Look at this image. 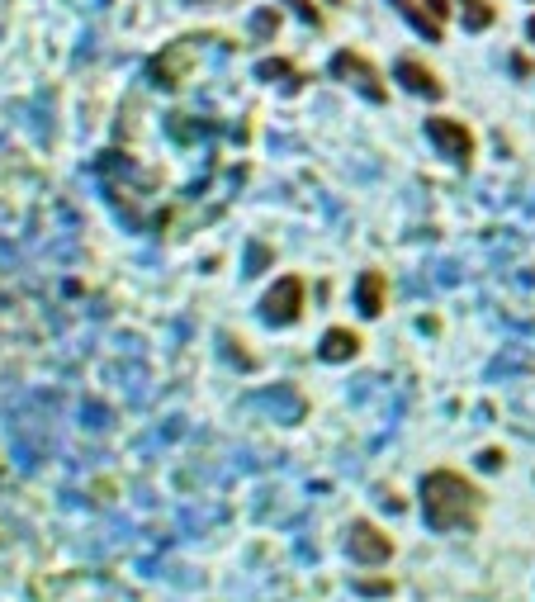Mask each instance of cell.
<instances>
[{
    "instance_id": "4",
    "label": "cell",
    "mask_w": 535,
    "mask_h": 602,
    "mask_svg": "<svg viewBox=\"0 0 535 602\" xmlns=\"http://www.w3.org/2000/svg\"><path fill=\"white\" fill-rule=\"evenodd\" d=\"M195 38H176L171 48H161L152 62H147V76H152V86H166V91H176L180 81L190 76V67H195Z\"/></svg>"
},
{
    "instance_id": "17",
    "label": "cell",
    "mask_w": 535,
    "mask_h": 602,
    "mask_svg": "<svg viewBox=\"0 0 535 602\" xmlns=\"http://www.w3.org/2000/svg\"><path fill=\"white\" fill-rule=\"evenodd\" d=\"M327 5H346V0H327Z\"/></svg>"
},
{
    "instance_id": "10",
    "label": "cell",
    "mask_w": 535,
    "mask_h": 602,
    "mask_svg": "<svg viewBox=\"0 0 535 602\" xmlns=\"http://www.w3.org/2000/svg\"><path fill=\"white\" fill-rule=\"evenodd\" d=\"M356 304H360L365 318H379V313H384V275H379V271L360 275V280H356Z\"/></svg>"
},
{
    "instance_id": "8",
    "label": "cell",
    "mask_w": 535,
    "mask_h": 602,
    "mask_svg": "<svg viewBox=\"0 0 535 602\" xmlns=\"http://www.w3.org/2000/svg\"><path fill=\"white\" fill-rule=\"evenodd\" d=\"M393 10H398V15L408 19L412 29H417V34L422 38H431V43H441V34H446V24H441V19L431 15L427 10V0H389Z\"/></svg>"
},
{
    "instance_id": "5",
    "label": "cell",
    "mask_w": 535,
    "mask_h": 602,
    "mask_svg": "<svg viewBox=\"0 0 535 602\" xmlns=\"http://www.w3.org/2000/svg\"><path fill=\"white\" fill-rule=\"evenodd\" d=\"M427 138L436 143V152H441V157H450L455 166H469V162H474V133H469L460 119L431 114V119H427Z\"/></svg>"
},
{
    "instance_id": "7",
    "label": "cell",
    "mask_w": 535,
    "mask_h": 602,
    "mask_svg": "<svg viewBox=\"0 0 535 602\" xmlns=\"http://www.w3.org/2000/svg\"><path fill=\"white\" fill-rule=\"evenodd\" d=\"M346 550H351L356 565H384V560L393 555V541L379 527H370V522H356L351 536H346Z\"/></svg>"
},
{
    "instance_id": "3",
    "label": "cell",
    "mask_w": 535,
    "mask_h": 602,
    "mask_svg": "<svg viewBox=\"0 0 535 602\" xmlns=\"http://www.w3.org/2000/svg\"><path fill=\"white\" fill-rule=\"evenodd\" d=\"M261 318H266L270 328H289V323H299L304 318V280L299 275H285V280H275L261 299Z\"/></svg>"
},
{
    "instance_id": "2",
    "label": "cell",
    "mask_w": 535,
    "mask_h": 602,
    "mask_svg": "<svg viewBox=\"0 0 535 602\" xmlns=\"http://www.w3.org/2000/svg\"><path fill=\"white\" fill-rule=\"evenodd\" d=\"M332 76H337V81H346V86H356V91L365 95V100H375V105H384V100H389V86H384L379 67L365 53H356V48H341V53L332 57Z\"/></svg>"
},
{
    "instance_id": "14",
    "label": "cell",
    "mask_w": 535,
    "mask_h": 602,
    "mask_svg": "<svg viewBox=\"0 0 535 602\" xmlns=\"http://www.w3.org/2000/svg\"><path fill=\"white\" fill-rule=\"evenodd\" d=\"M275 29H280V15H275V10H256V15H251V34L256 38L275 34Z\"/></svg>"
},
{
    "instance_id": "9",
    "label": "cell",
    "mask_w": 535,
    "mask_h": 602,
    "mask_svg": "<svg viewBox=\"0 0 535 602\" xmlns=\"http://www.w3.org/2000/svg\"><path fill=\"white\" fill-rule=\"evenodd\" d=\"M322 361H351V356H360V337L351 328H332L327 337H322V347H318Z\"/></svg>"
},
{
    "instance_id": "15",
    "label": "cell",
    "mask_w": 535,
    "mask_h": 602,
    "mask_svg": "<svg viewBox=\"0 0 535 602\" xmlns=\"http://www.w3.org/2000/svg\"><path fill=\"white\" fill-rule=\"evenodd\" d=\"M479 465H483V470H498V465H502V451H483Z\"/></svg>"
},
{
    "instance_id": "16",
    "label": "cell",
    "mask_w": 535,
    "mask_h": 602,
    "mask_svg": "<svg viewBox=\"0 0 535 602\" xmlns=\"http://www.w3.org/2000/svg\"><path fill=\"white\" fill-rule=\"evenodd\" d=\"M526 38H531V43H535V15L526 19Z\"/></svg>"
},
{
    "instance_id": "12",
    "label": "cell",
    "mask_w": 535,
    "mask_h": 602,
    "mask_svg": "<svg viewBox=\"0 0 535 602\" xmlns=\"http://www.w3.org/2000/svg\"><path fill=\"white\" fill-rule=\"evenodd\" d=\"M256 76L261 81H285V76H294V62L289 57H266V62H256Z\"/></svg>"
},
{
    "instance_id": "6",
    "label": "cell",
    "mask_w": 535,
    "mask_h": 602,
    "mask_svg": "<svg viewBox=\"0 0 535 602\" xmlns=\"http://www.w3.org/2000/svg\"><path fill=\"white\" fill-rule=\"evenodd\" d=\"M393 76H398L403 91L422 95V100H441V95H446V81L431 72L427 62H417V57H398V62H393Z\"/></svg>"
},
{
    "instance_id": "11",
    "label": "cell",
    "mask_w": 535,
    "mask_h": 602,
    "mask_svg": "<svg viewBox=\"0 0 535 602\" xmlns=\"http://www.w3.org/2000/svg\"><path fill=\"white\" fill-rule=\"evenodd\" d=\"M455 5H460V19H464V29H469V34H483V29L498 19L493 0H455Z\"/></svg>"
},
{
    "instance_id": "1",
    "label": "cell",
    "mask_w": 535,
    "mask_h": 602,
    "mask_svg": "<svg viewBox=\"0 0 535 602\" xmlns=\"http://www.w3.org/2000/svg\"><path fill=\"white\" fill-rule=\"evenodd\" d=\"M422 512L431 531H474L483 512V493L455 470H431L422 479Z\"/></svg>"
},
{
    "instance_id": "13",
    "label": "cell",
    "mask_w": 535,
    "mask_h": 602,
    "mask_svg": "<svg viewBox=\"0 0 535 602\" xmlns=\"http://www.w3.org/2000/svg\"><path fill=\"white\" fill-rule=\"evenodd\" d=\"M289 10H294V15L304 19V24H313V29H322V24H327V19H322V10L318 5H313V0H285Z\"/></svg>"
},
{
    "instance_id": "18",
    "label": "cell",
    "mask_w": 535,
    "mask_h": 602,
    "mask_svg": "<svg viewBox=\"0 0 535 602\" xmlns=\"http://www.w3.org/2000/svg\"><path fill=\"white\" fill-rule=\"evenodd\" d=\"M190 5H204V0H190Z\"/></svg>"
}]
</instances>
